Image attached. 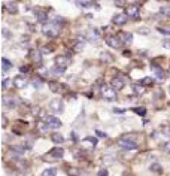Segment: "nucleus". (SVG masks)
I'll list each match as a JSON object with an SVG mask.
<instances>
[{
    "label": "nucleus",
    "instance_id": "de8ad7c7",
    "mask_svg": "<svg viewBox=\"0 0 170 176\" xmlns=\"http://www.w3.org/2000/svg\"><path fill=\"white\" fill-rule=\"evenodd\" d=\"M70 139L75 142V140H76V135H75V133H72V135H70Z\"/></svg>",
    "mask_w": 170,
    "mask_h": 176
},
{
    "label": "nucleus",
    "instance_id": "58836bf2",
    "mask_svg": "<svg viewBox=\"0 0 170 176\" xmlns=\"http://www.w3.org/2000/svg\"><path fill=\"white\" fill-rule=\"evenodd\" d=\"M163 149H164V151H167V152H170V140H169V142H166V143L163 145Z\"/></svg>",
    "mask_w": 170,
    "mask_h": 176
},
{
    "label": "nucleus",
    "instance_id": "8fccbe9b",
    "mask_svg": "<svg viewBox=\"0 0 170 176\" xmlns=\"http://www.w3.org/2000/svg\"><path fill=\"white\" fill-rule=\"evenodd\" d=\"M163 45H164V47H170V40H166V42H163Z\"/></svg>",
    "mask_w": 170,
    "mask_h": 176
},
{
    "label": "nucleus",
    "instance_id": "79ce46f5",
    "mask_svg": "<svg viewBox=\"0 0 170 176\" xmlns=\"http://www.w3.org/2000/svg\"><path fill=\"white\" fill-rule=\"evenodd\" d=\"M102 60H108V61H112V57L110 55H106L105 52L102 54Z\"/></svg>",
    "mask_w": 170,
    "mask_h": 176
},
{
    "label": "nucleus",
    "instance_id": "412c9836",
    "mask_svg": "<svg viewBox=\"0 0 170 176\" xmlns=\"http://www.w3.org/2000/svg\"><path fill=\"white\" fill-rule=\"evenodd\" d=\"M51 140H52L55 145H61V143L64 142V137H63V135H60V133H54V135L51 136Z\"/></svg>",
    "mask_w": 170,
    "mask_h": 176
},
{
    "label": "nucleus",
    "instance_id": "49530a36",
    "mask_svg": "<svg viewBox=\"0 0 170 176\" xmlns=\"http://www.w3.org/2000/svg\"><path fill=\"white\" fill-rule=\"evenodd\" d=\"M19 70H21V72H24V73H26V72H27L29 69L26 67V66H21V67H19Z\"/></svg>",
    "mask_w": 170,
    "mask_h": 176
},
{
    "label": "nucleus",
    "instance_id": "7c9ffc66",
    "mask_svg": "<svg viewBox=\"0 0 170 176\" xmlns=\"http://www.w3.org/2000/svg\"><path fill=\"white\" fill-rule=\"evenodd\" d=\"M37 128H39L40 133H46L48 128H49V125H48L46 122H45V124H43V122H39V124H37Z\"/></svg>",
    "mask_w": 170,
    "mask_h": 176
},
{
    "label": "nucleus",
    "instance_id": "f3484780",
    "mask_svg": "<svg viewBox=\"0 0 170 176\" xmlns=\"http://www.w3.org/2000/svg\"><path fill=\"white\" fill-rule=\"evenodd\" d=\"M82 145H84V148H87V149H93V148H95V145H97V139H95V137H85V139L82 140Z\"/></svg>",
    "mask_w": 170,
    "mask_h": 176
},
{
    "label": "nucleus",
    "instance_id": "9b49d317",
    "mask_svg": "<svg viewBox=\"0 0 170 176\" xmlns=\"http://www.w3.org/2000/svg\"><path fill=\"white\" fill-rule=\"evenodd\" d=\"M106 45L108 47H110V48H119L121 45H123V43H121V40L118 39V36H109V37H106Z\"/></svg>",
    "mask_w": 170,
    "mask_h": 176
},
{
    "label": "nucleus",
    "instance_id": "c9c22d12",
    "mask_svg": "<svg viewBox=\"0 0 170 176\" xmlns=\"http://www.w3.org/2000/svg\"><path fill=\"white\" fill-rule=\"evenodd\" d=\"M69 175H70V176H78V175H79V172H78V169L72 167V169L69 170Z\"/></svg>",
    "mask_w": 170,
    "mask_h": 176
},
{
    "label": "nucleus",
    "instance_id": "ea45409f",
    "mask_svg": "<svg viewBox=\"0 0 170 176\" xmlns=\"http://www.w3.org/2000/svg\"><path fill=\"white\" fill-rule=\"evenodd\" d=\"M99 176H109V173H108L106 169H102V170L99 172Z\"/></svg>",
    "mask_w": 170,
    "mask_h": 176
},
{
    "label": "nucleus",
    "instance_id": "e433bc0d",
    "mask_svg": "<svg viewBox=\"0 0 170 176\" xmlns=\"http://www.w3.org/2000/svg\"><path fill=\"white\" fill-rule=\"evenodd\" d=\"M152 84V78H145L142 79V85H151Z\"/></svg>",
    "mask_w": 170,
    "mask_h": 176
},
{
    "label": "nucleus",
    "instance_id": "9d476101",
    "mask_svg": "<svg viewBox=\"0 0 170 176\" xmlns=\"http://www.w3.org/2000/svg\"><path fill=\"white\" fill-rule=\"evenodd\" d=\"M63 155H64V149L58 146V148H54L49 154H48L46 158L49 157V158H54V160H61V158H63Z\"/></svg>",
    "mask_w": 170,
    "mask_h": 176
},
{
    "label": "nucleus",
    "instance_id": "a878e982",
    "mask_svg": "<svg viewBox=\"0 0 170 176\" xmlns=\"http://www.w3.org/2000/svg\"><path fill=\"white\" fill-rule=\"evenodd\" d=\"M149 170H151L152 173H157V175H161V173H163V167H161L158 163H154V164H151Z\"/></svg>",
    "mask_w": 170,
    "mask_h": 176
},
{
    "label": "nucleus",
    "instance_id": "4468645a",
    "mask_svg": "<svg viewBox=\"0 0 170 176\" xmlns=\"http://www.w3.org/2000/svg\"><path fill=\"white\" fill-rule=\"evenodd\" d=\"M84 47H85V39L78 37L75 40V43H73V47H72V49H73V52H81L84 49Z\"/></svg>",
    "mask_w": 170,
    "mask_h": 176
},
{
    "label": "nucleus",
    "instance_id": "2eb2a0df",
    "mask_svg": "<svg viewBox=\"0 0 170 176\" xmlns=\"http://www.w3.org/2000/svg\"><path fill=\"white\" fill-rule=\"evenodd\" d=\"M118 39L121 40V43H130L133 40V34L127 33V31H119L118 33Z\"/></svg>",
    "mask_w": 170,
    "mask_h": 176
},
{
    "label": "nucleus",
    "instance_id": "cd10ccee",
    "mask_svg": "<svg viewBox=\"0 0 170 176\" xmlns=\"http://www.w3.org/2000/svg\"><path fill=\"white\" fill-rule=\"evenodd\" d=\"M133 93L137 94V96L143 94V93H145V85H134V87H133Z\"/></svg>",
    "mask_w": 170,
    "mask_h": 176
},
{
    "label": "nucleus",
    "instance_id": "f704fd0d",
    "mask_svg": "<svg viewBox=\"0 0 170 176\" xmlns=\"http://www.w3.org/2000/svg\"><path fill=\"white\" fill-rule=\"evenodd\" d=\"M32 84H33V87H34V88H40L43 82H42V79H39V78H36V79H34V81H33Z\"/></svg>",
    "mask_w": 170,
    "mask_h": 176
},
{
    "label": "nucleus",
    "instance_id": "473e14b6",
    "mask_svg": "<svg viewBox=\"0 0 170 176\" xmlns=\"http://www.w3.org/2000/svg\"><path fill=\"white\" fill-rule=\"evenodd\" d=\"M12 151H15L16 154H24L26 152V148H22L19 145H15V146H12Z\"/></svg>",
    "mask_w": 170,
    "mask_h": 176
},
{
    "label": "nucleus",
    "instance_id": "423d86ee",
    "mask_svg": "<svg viewBox=\"0 0 170 176\" xmlns=\"http://www.w3.org/2000/svg\"><path fill=\"white\" fill-rule=\"evenodd\" d=\"M45 122L49 125V128H60V127L63 125V122H61L57 117H52V115H48V117L45 118Z\"/></svg>",
    "mask_w": 170,
    "mask_h": 176
},
{
    "label": "nucleus",
    "instance_id": "c85d7f7f",
    "mask_svg": "<svg viewBox=\"0 0 170 176\" xmlns=\"http://www.w3.org/2000/svg\"><path fill=\"white\" fill-rule=\"evenodd\" d=\"M14 84V81L12 79H8V78H5L3 81H2V87H3V90H9V87Z\"/></svg>",
    "mask_w": 170,
    "mask_h": 176
},
{
    "label": "nucleus",
    "instance_id": "37998d69",
    "mask_svg": "<svg viewBox=\"0 0 170 176\" xmlns=\"http://www.w3.org/2000/svg\"><path fill=\"white\" fill-rule=\"evenodd\" d=\"M158 31H160V33H164V34H170V30H166V29H163V27H158Z\"/></svg>",
    "mask_w": 170,
    "mask_h": 176
},
{
    "label": "nucleus",
    "instance_id": "09e8293b",
    "mask_svg": "<svg viewBox=\"0 0 170 176\" xmlns=\"http://www.w3.org/2000/svg\"><path fill=\"white\" fill-rule=\"evenodd\" d=\"M8 125V119H6V117H3V127H6Z\"/></svg>",
    "mask_w": 170,
    "mask_h": 176
},
{
    "label": "nucleus",
    "instance_id": "f257e3e1",
    "mask_svg": "<svg viewBox=\"0 0 170 176\" xmlns=\"http://www.w3.org/2000/svg\"><path fill=\"white\" fill-rule=\"evenodd\" d=\"M60 31H61V29L57 23H48V24H43V27H42V33L48 37H57L60 34Z\"/></svg>",
    "mask_w": 170,
    "mask_h": 176
},
{
    "label": "nucleus",
    "instance_id": "c03bdc74",
    "mask_svg": "<svg viewBox=\"0 0 170 176\" xmlns=\"http://www.w3.org/2000/svg\"><path fill=\"white\" fill-rule=\"evenodd\" d=\"M40 51H42V54H49V51H51V48H42Z\"/></svg>",
    "mask_w": 170,
    "mask_h": 176
},
{
    "label": "nucleus",
    "instance_id": "20e7f679",
    "mask_svg": "<svg viewBox=\"0 0 170 176\" xmlns=\"http://www.w3.org/2000/svg\"><path fill=\"white\" fill-rule=\"evenodd\" d=\"M49 109L54 112V114H63L64 111V103L61 99H52L49 102Z\"/></svg>",
    "mask_w": 170,
    "mask_h": 176
},
{
    "label": "nucleus",
    "instance_id": "0eeeda50",
    "mask_svg": "<svg viewBox=\"0 0 170 176\" xmlns=\"http://www.w3.org/2000/svg\"><path fill=\"white\" fill-rule=\"evenodd\" d=\"M127 19H128V16L126 15V14H115L113 15V18H112V23L115 24V26H124L126 23H127Z\"/></svg>",
    "mask_w": 170,
    "mask_h": 176
},
{
    "label": "nucleus",
    "instance_id": "4be33fe9",
    "mask_svg": "<svg viewBox=\"0 0 170 176\" xmlns=\"http://www.w3.org/2000/svg\"><path fill=\"white\" fill-rule=\"evenodd\" d=\"M5 9H6L9 14H16V12H18V5H16V3H6V5H5Z\"/></svg>",
    "mask_w": 170,
    "mask_h": 176
},
{
    "label": "nucleus",
    "instance_id": "603ef678",
    "mask_svg": "<svg viewBox=\"0 0 170 176\" xmlns=\"http://www.w3.org/2000/svg\"><path fill=\"white\" fill-rule=\"evenodd\" d=\"M140 2H146V0H140Z\"/></svg>",
    "mask_w": 170,
    "mask_h": 176
},
{
    "label": "nucleus",
    "instance_id": "864d4df0",
    "mask_svg": "<svg viewBox=\"0 0 170 176\" xmlns=\"http://www.w3.org/2000/svg\"><path fill=\"white\" fill-rule=\"evenodd\" d=\"M169 73H170V67H169Z\"/></svg>",
    "mask_w": 170,
    "mask_h": 176
},
{
    "label": "nucleus",
    "instance_id": "f03ea898",
    "mask_svg": "<svg viewBox=\"0 0 170 176\" xmlns=\"http://www.w3.org/2000/svg\"><path fill=\"white\" fill-rule=\"evenodd\" d=\"M118 145H119V148H123L126 151H136L137 149V143L130 137V135H126L124 137H121L118 140Z\"/></svg>",
    "mask_w": 170,
    "mask_h": 176
},
{
    "label": "nucleus",
    "instance_id": "4c0bfd02",
    "mask_svg": "<svg viewBox=\"0 0 170 176\" xmlns=\"http://www.w3.org/2000/svg\"><path fill=\"white\" fill-rule=\"evenodd\" d=\"M26 149H32V146H33V140H27V142H24V145H22Z\"/></svg>",
    "mask_w": 170,
    "mask_h": 176
},
{
    "label": "nucleus",
    "instance_id": "5701e85b",
    "mask_svg": "<svg viewBox=\"0 0 170 176\" xmlns=\"http://www.w3.org/2000/svg\"><path fill=\"white\" fill-rule=\"evenodd\" d=\"M160 14H161L163 16L170 18V5H161V8H160Z\"/></svg>",
    "mask_w": 170,
    "mask_h": 176
},
{
    "label": "nucleus",
    "instance_id": "a211bd4d",
    "mask_svg": "<svg viewBox=\"0 0 170 176\" xmlns=\"http://www.w3.org/2000/svg\"><path fill=\"white\" fill-rule=\"evenodd\" d=\"M75 3L82 8V9H87V8H91V6H95L94 5V0H75Z\"/></svg>",
    "mask_w": 170,
    "mask_h": 176
},
{
    "label": "nucleus",
    "instance_id": "72a5a7b5",
    "mask_svg": "<svg viewBox=\"0 0 170 176\" xmlns=\"http://www.w3.org/2000/svg\"><path fill=\"white\" fill-rule=\"evenodd\" d=\"M64 70H66V69H63V67H58V66H55V67H54V69H52L51 72H52L54 75H61V73H63Z\"/></svg>",
    "mask_w": 170,
    "mask_h": 176
},
{
    "label": "nucleus",
    "instance_id": "6ab92c4d",
    "mask_svg": "<svg viewBox=\"0 0 170 176\" xmlns=\"http://www.w3.org/2000/svg\"><path fill=\"white\" fill-rule=\"evenodd\" d=\"M85 37H87L88 40H91V42H95V40H97V37H99V30L93 29V30L87 31V33H85Z\"/></svg>",
    "mask_w": 170,
    "mask_h": 176
},
{
    "label": "nucleus",
    "instance_id": "6e6552de",
    "mask_svg": "<svg viewBox=\"0 0 170 176\" xmlns=\"http://www.w3.org/2000/svg\"><path fill=\"white\" fill-rule=\"evenodd\" d=\"M69 64H70V58L67 55H57L55 57V66H58V67L66 69Z\"/></svg>",
    "mask_w": 170,
    "mask_h": 176
},
{
    "label": "nucleus",
    "instance_id": "b1692460",
    "mask_svg": "<svg viewBox=\"0 0 170 176\" xmlns=\"http://www.w3.org/2000/svg\"><path fill=\"white\" fill-rule=\"evenodd\" d=\"M40 176H57V169H54V167L45 169V170L40 173Z\"/></svg>",
    "mask_w": 170,
    "mask_h": 176
},
{
    "label": "nucleus",
    "instance_id": "f8f14e48",
    "mask_svg": "<svg viewBox=\"0 0 170 176\" xmlns=\"http://www.w3.org/2000/svg\"><path fill=\"white\" fill-rule=\"evenodd\" d=\"M110 85H112V88H115V90H123V88L126 87V81H124V78H121V76H115L112 79Z\"/></svg>",
    "mask_w": 170,
    "mask_h": 176
},
{
    "label": "nucleus",
    "instance_id": "a18cd8bd",
    "mask_svg": "<svg viewBox=\"0 0 170 176\" xmlns=\"http://www.w3.org/2000/svg\"><path fill=\"white\" fill-rule=\"evenodd\" d=\"M95 135H99L100 137H106V135H105V133H102V131H99V130H95Z\"/></svg>",
    "mask_w": 170,
    "mask_h": 176
},
{
    "label": "nucleus",
    "instance_id": "c756f323",
    "mask_svg": "<svg viewBox=\"0 0 170 176\" xmlns=\"http://www.w3.org/2000/svg\"><path fill=\"white\" fill-rule=\"evenodd\" d=\"M49 88H51V91L52 93H58L61 88H60V84H57V82H49Z\"/></svg>",
    "mask_w": 170,
    "mask_h": 176
},
{
    "label": "nucleus",
    "instance_id": "393cba45",
    "mask_svg": "<svg viewBox=\"0 0 170 176\" xmlns=\"http://www.w3.org/2000/svg\"><path fill=\"white\" fill-rule=\"evenodd\" d=\"M11 67H12V63H11L8 58L3 57V58H2V70H3V72H8Z\"/></svg>",
    "mask_w": 170,
    "mask_h": 176
},
{
    "label": "nucleus",
    "instance_id": "ddd939ff",
    "mask_svg": "<svg viewBox=\"0 0 170 176\" xmlns=\"http://www.w3.org/2000/svg\"><path fill=\"white\" fill-rule=\"evenodd\" d=\"M34 15H36L37 21L46 24V21H48V12L46 11H43V9H34Z\"/></svg>",
    "mask_w": 170,
    "mask_h": 176
},
{
    "label": "nucleus",
    "instance_id": "3c124183",
    "mask_svg": "<svg viewBox=\"0 0 170 176\" xmlns=\"http://www.w3.org/2000/svg\"><path fill=\"white\" fill-rule=\"evenodd\" d=\"M139 33H145V34H148V33H149V30H142V29H140V30H139Z\"/></svg>",
    "mask_w": 170,
    "mask_h": 176
},
{
    "label": "nucleus",
    "instance_id": "bb28decb",
    "mask_svg": "<svg viewBox=\"0 0 170 176\" xmlns=\"http://www.w3.org/2000/svg\"><path fill=\"white\" fill-rule=\"evenodd\" d=\"M3 104L6 106V107H15V102H14V99L12 97H5L3 99Z\"/></svg>",
    "mask_w": 170,
    "mask_h": 176
},
{
    "label": "nucleus",
    "instance_id": "2f4dec72",
    "mask_svg": "<svg viewBox=\"0 0 170 176\" xmlns=\"http://www.w3.org/2000/svg\"><path fill=\"white\" fill-rule=\"evenodd\" d=\"M133 112H136V114L140 115V117H145V114H146V109H145V107H133Z\"/></svg>",
    "mask_w": 170,
    "mask_h": 176
},
{
    "label": "nucleus",
    "instance_id": "1a4fd4ad",
    "mask_svg": "<svg viewBox=\"0 0 170 176\" xmlns=\"http://www.w3.org/2000/svg\"><path fill=\"white\" fill-rule=\"evenodd\" d=\"M127 16H131V18H137L139 16V6L137 5H127L126 6V12H124Z\"/></svg>",
    "mask_w": 170,
    "mask_h": 176
},
{
    "label": "nucleus",
    "instance_id": "a19ab883",
    "mask_svg": "<svg viewBox=\"0 0 170 176\" xmlns=\"http://www.w3.org/2000/svg\"><path fill=\"white\" fill-rule=\"evenodd\" d=\"M113 112H115V114H119V115H123L126 111H124V109H118V107H115V109H113Z\"/></svg>",
    "mask_w": 170,
    "mask_h": 176
},
{
    "label": "nucleus",
    "instance_id": "7ed1b4c3",
    "mask_svg": "<svg viewBox=\"0 0 170 176\" xmlns=\"http://www.w3.org/2000/svg\"><path fill=\"white\" fill-rule=\"evenodd\" d=\"M100 94H102V97H103L105 100H108V102L116 100V90H115V88H112V85H102Z\"/></svg>",
    "mask_w": 170,
    "mask_h": 176
},
{
    "label": "nucleus",
    "instance_id": "39448f33",
    "mask_svg": "<svg viewBox=\"0 0 170 176\" xmlns=\"http://www.w3.org/2000/svg\"><path fill=\"white\" fill-rule=\"evenodd\" d=\"M14 85H15V88H18V90H22V88H26L29 85V79L22 75H18L14 79Z\"/></svg>",
    "mask_w": 170,
    "mask_h": 176
},
{
    "label": "nucleus",
    "instance_id": "5fc2aeb1",
    "mask_svg": "<svg viewBox=\"0 0 170 176\" xmlns=\"http://www.w3.org/2000/svg\"><path fill=\"white\" fill-rule=\"evenodd\" d=\"M82 176H85V175H82Z\"/></svg>",
    "mask_w": 170,
    "mask_h": 176
},
{
    "label": "nucleus",
    "instance_id": "aec40b11",
    "mask_svg": "<svg viewBox=\"0 0 170 176\" xmlns=\"http://www.w3.org/2000/svg\"><path fill=\"white\" fill-rule=\"evenodd\" d=\"M152 72H154V75H155V78L158 81L164 79V72H163V69L160 67V66H152Z\"/></svg>",
    "mask_w": 170,
    "mask_h": 176
},
{
    "label": "nucleus",
    "instance_id": "dca6fc26",
    "mask_svg": "<svg viewBox=\"0 0 170 176\" xmlns=\"http://www.w3.org/2000/svg\"><path fill=\"white\" fill-rule=\"evenodd\" d=\"M30 58H32L33 63L40 64V63H42V51H39V49H33V51L30 52Z\"/></svg>",
    "mask_w": 170,
    "mask_h": 176
}]
</instances>
